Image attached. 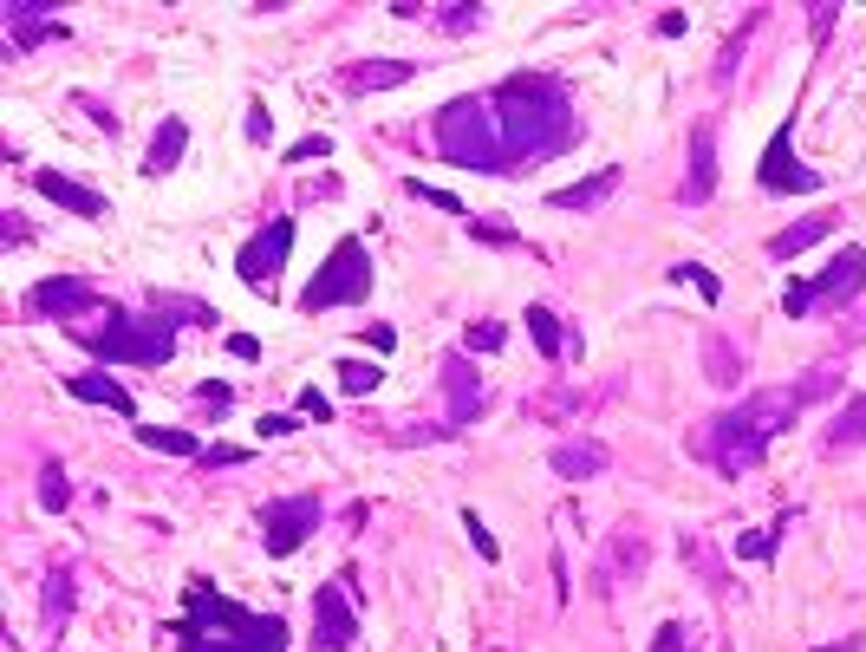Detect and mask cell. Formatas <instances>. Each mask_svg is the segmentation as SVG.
Wrapping results in <instances>:
<instances>
[{"label": "cell", "mask_w": 866, "mask_h": 652, "mask_svg": "<svg viewBox=\"0 0 866 652\" xmlns=\"http://www.w3.org/2000/svg\"><path fill=\"white\" fill-rule=\"evenodd\" d=\"M567 144H580V111L554 72H515L495 92H470L436 111V157L482 177L534 170Z\"/></svg>", "instance_id": "obj_1"}, {"label": "cell", "mask_w": 866, "mask_h": 652, "mask_svg": "<svg viewBox=\"0 0 866 652\" xmlns=\"http://www.w3.org/2000/svg\"><path fill=\"white\" fill-rule=\"evenodd\" d=\"M795 411H802V399H795V385L788 392H749V399H736L729 411H717L711 424H704V463L717 470V477H749L763 457H769V444L795 424Z\"/></svg>", "instance_id": "obj_2"}, {"label": "cell", "mask_w": 866, "mask_h": 652, "mask_svg": "<svg viewBox=\"0 0 866 652\" xmlns=\"http://www.w3.org/2000/svg\"><path fill=\"white\" fill-rule=\"evenodd\" d=\"M183 652H288V620L281 613H248L241 601L215 594L209 581H190L183 620L170 626Z\"/></svg>", "instance_id": "obj_3"}, {"label": "cell", "mask_w": 866, "mask_h": 652, "mask_svg": "<svg viewBox=\"0 0 866 652\" xmlns=\"http://www.w3.org/2000/svg\"><path fill=\"white\" fill-rule=\"evenodd\" d=\"M79 347L92 352L98 365H170L177 352V320L170 313H124V307H104V327L79 333Z\"/></svg>", "instance_id": "obj_4"}, {"label": "cell", "mask_w": 866, "mask_h": 652, "mask_svg": "<svg viewBox=\"0 0 866 652\" xmlns=\"http://www.w3.org/2000/svg\"><path fill=\"white\" fill-rule=\"evenodd\" d=\"M866 288V249H840L827 268H820L815 281H788V294H782V313L788 320H815V313H840V307H854Z\"/></svg>", "instance_id": "obj_5"}, {"label": "cell", "mask_w": 866, "mask_h": 652, "mask_svg": "<svg viewBox=\"0 0 866 652\" xmlns=\"http://www.w3.org/2000/svg\"><path fill=\"white\" fill-rule=\"evenodd\" d=\"M365 294H372V254H365L359 235H339V249L313 268L300 307H306V313H326V307H359Z\"/></svg>", "instance_id": "obj_6"}, {"label": "cell", "mask_w": 866, "mask_h": 652, "mask_svg": "<svg viewBox=\"0 0 866 652\" xmlns=\"http://www.w3.org/2000/svg\"><path fill=\"white\" fill-rule=\"evenodd\" d=\"M756 183L769 190V197H808V190H820V170H808L802 157H795V111L775 124V138H769V151H763V163H756Z\"/></svg>", "instance_id": "obj_7"}, {"label": "cell", "mask_w": 866, "mask_h": 652, "mask_svg": "<svg viewBox=\"0 0 866 652\" xmlns=\"http://www.w3.org/2000/svg\"><path fill=\"white\" fill-rule=\"evenodd\" d=\"M320 496H274L261 502V535H268V554L274 561H288V554H300V542L320 529Z\"/></svg>", "instance_id": "obj_8"}, {"label": "cell", "mask_w": 866, "mask_h": 652, "mask_svg": "<svg viewBox=\"0 0 866 652\" xmlns=\"http://www.w3.org/2000/svg\"><path fill=\"white\" fill-rule=\"evenodd\" d=\"M288 254H293V215H274L261 235H248L235 254V274L248 281V288H261V281H274L281 268H288Z\"/></svg>", "instance_id": "obj_9"}, {"label": "cell", "mask_w": 866, "mask_h": 652, "mask_svg": "<svg viewBox=\"0 0 866 652\" xmlns=\"http://www.w3.org/2000/svg\"><path fill=\"white\" fill-rule=\"evenodd\" d=\"M359 640V606L345 601V588L326 581L313 588V652H345Z\"/></svg>", "instance_id": "obj_10"}, {"label": "cell", "mask_w": 866, "mask_h": 652, "mask_svg": "<svg viewBox=\"0 0 866 652\" xmlns=\"http://www.w3.org/2000/svg\"><path fill=\"white\" fill-rule=\"evenodd\" d=\"M482 404H489V392H482V379H476V365H470V352H450V359H443V424H450V431L476 424Z\"/></svg>", "instance_id": "obj_11"}, {"label": "cell", "mask_w": 866, "mask_h": 652, "mask_svg": "<svg viewBox=\"0 0 866 652\" xmlns=\"http://www.w3.org/2000/svg\"><path fill=\"white\" fill-rule=\"evenodd\" d=\"M98 307H104V294L79 274H52L27 294V313H40V320H79V313H98Z\"/></svg>", "instance_id": "obj_12"}, {"label": "cell", "mask_w": 866, "mask_h": 652, "mask_svg": "<svg viewBox=\"0 0 866 652\" xmlns=\"http://www.w3.org/2000/svg\"><path fill=\"white\" fill-rule=\"evenodd\" d=\"M711 197H717V124L697 118V124H691V170H684L677 202H684V209H704Z\"/></svg>", "instance_id": "obj_13"}, {"label": "cell", "mask_w": 866, "mask_h": 652, "mask_svg": "<svg viewBox=\"0 0 866 652\" xmlns=\"http://www.w3.org/2000/svg\"><path fill=\"white\" fill-rule=\"evenodd\" d=\"M33 190H40L47 202H59V209H72V215H85V222L111 215V202L98 197V190H85L79 177H59V170H40V177H33Z\"/></svg>", "instance_id": "obj_14"}, {"label": "cell", "mask_w": 866, "mask_h": 652, "mask_svg": "<svg viewBox=\"0 0 866 652\" xmlns=\"http://www.w3.org/2000/svg\"><path fill=\"white\" fill-rule=\"evenodd\" d=\"M404 79H417L411 59H352V66L339 72L345 92H391V86H404Z\"/></svg>", "instance_id": "obj_15"}, {"label": "cell", "mask_w": 866, "mask_h": 652, "mask_svg": "<svg viewBox=\"0 0 866 652\" xmlns=\"http://www.w3.org/2000/svg\"><path fill=\"white\" fill-rule=\"evenodd\" d=\"M0 20L13 27V47H20V52L47 47V40H66V27L52 20L47 7H27V0H7V7H0Z\"/></svg>", "instance_id": "obj_16"}, {"label": "cell", "mask_w": 866, "mask_h": 652, "mask_svg": "<svg viewBox=\"0 0 866 652\" xmlns=\"http://www.w3.org/2000/svg\"><path fill=\"white\" fill-rule=\"evenodd\" d=\"M834 229H840V209H815V215L788 222L782 235H769V254H775V261H795V254H808L820 235H834Z\"/></svg>", "instance_id": "obj_17"}, {"label": "cell", "mask_w": 866, "mask_h": 652, "mask_svg": "<svg viewBox=\"0 0 866 652\" xmlns=\"http://www.w3.org/2000/svg\"><path fill=\"white\" fill-rule=\"evenodd\" d=\"M547 463H554V477L586 483V477H606L613 451H606V444H593V438H580V444H554V451H547Z\"/></svg>", "instance_id": "obj_18"}, {"label": "cell", "mask_w": 866, "mask_h": 652, "mask_svg": "<svg viewBox=\"0 0 866 652\" xmlns=\"http://www.w3.org/2000/svg\"><path fill=\"white\" fill-rule=\"evenodd\" d=\"M183 151H190V124H183V118H163L157 138H150V151H144V177H150V183L170 177V170L183 163Z\"/></svg>", "instance_id": "obj_19"}, {"label": "cell", "mask_w": 866, "mask_h": 652, "mask_svg": "<svg viewBox=\"0 0 866 652\" xmlns=\"http://www.w3.org/2000/svg\"><path fill=\"white\" fill-rule=\"evenodd\" d=\"M66 392H72V399H85V404H111L118 418H138V399H131V392H124L104 365H98V372H79V379H66Z\"/></svg>", "instance_id": "obj_20"}, {"label": "cell", "mask_w": 866, "mask_h": 652, "mask_svg": "<svg viewBox=\"0 0 866 652\" xmlns=\"http://www.w3.org/2000/svg\"><path fill=\"white\" fill-rule=\"evenodd\" d=\"M860 444H866V399H847V404H840V418L827 424L820 451H827V457H847V451H860Z\"/></svg>", "instance_id": "obj_21"}, {"label": "cell", "mask_w": 866, "mask_h": 652, "mask_svg": "<svg viewBox=\"0 0 866 652\" xmlns=\"http://www.w3.org/2000/svg\"><path fill=\"white\" fill-rule=\"evenodd\" d=\"M620 568H626V574H638V568H645V549H638V535H626V529L606 542V561H600V581H593V588H600V594H613V588H620Z\"/></svg>", "instance_id": "obj_22"}, {"label": "cell", "mask_w": 866, "mask_h": 652, "mask_svg": "<svg viewBox=\"0 0 866 652\" xmlns=\"http://www.w3.org/2000/svg\"><path fill=\"white\" fill-rule=\"evenodd\" d=\"M613 190H620V170L606 163V170H593V177H586V183H574V190H554L547 202H554V209H600Z\"/></svg>", "instance_id": "obj_23"}, {"label": "cell", "mask_w": 866, "mask_h": 652, "mask_svg": "<svg viewBox=\"0 0 866 652\" xmlns=\"http://www.w3.org/2000/svg\"><path fill=\"white\" fill-rule=\"evenodd\" d=\"M72 594H79V574H72V568H52V574H47V606H40L47 633H66V620H72Z\"/></svg>", "instance_id": "obj_24"}, {"label": "cell", "mask_w": 866, "mask_h": 652, "mask_svg": "<svg viewBox=\"0 0 866 652\" xmlns=\"http://www.w3.org/2000/svg\"><path fill=\"white\" fill-rule=\"evenodd\" d=\"M704 365H711V385H736L743 379V352L729 347V333L704 340Z\"/></svg>", "instance_id": "obj_25"}, {"label": "cell", "mask_w": 866, "mask_h": 652, "mask_svg": "<svg viewBox=\"0 0 866 652\" xmlns=\"http://www.w3.org/2000/svg\"><path fill=\"white\" fill-rule=\"evenodd\" d=\"M528 333H534V347L547 352V359H561V352H567V327L554 320V307H528Z\"/></svg>", "instance_id": "obj_26"}, {"label": "cell", "mask_w": 866, "mask_h": 652, "mask_svg": "<svg viewBox=\"0 0 866 652\" xmlns=\"http://www.w3.org/2000/svg\"><path fill=\"white\" fill-rule=\"evenodd\" d=\"M138 444H144V451H157V457H195V451H202L190 431H157V424H144V431H138Z\"/></svg>", "instance_id": "obj_27"}, {"label": "cell", "mask_w": 866, "mask_h": 652, "mask_svg": "<svg viewBox=\"0 0 866 652\" xmlns=\"http://www.w3.org/2000/svg\"><path fill=\"white\" fill-rule=\"evenodd\" d=\"M339 385L365 399V392H379V385H385V372H379V365H365V359H339Z\"/></svg>", "instance_id": "obj_28"}, {"label": "cell", "mask_w": 866, "mask_h": 652, "mask_svg": "<svg viewBox=\"0 0 866 652\" xmlns=\"http://www.w3.org/2000/svg\"><path fill=\"white\" fill-rule=\"evenodd\" d=\"M672 281H684V288H697L704 301H723V281H717V274H711V268H704V261H677V268H672Z\"/></svg>", "instance_id": "obj_29"}, {"label": "cell", "mask_w": 866, "mask_h": 652, "mask_svg": "<svg viewBox=\"0 0 866 652\" xmlns=\"http://www.w3.org/2000/svg\"><path fill=\"white\" fill-rule=\"evenodd\" d=\"M840 392V365H820V372H808L802 385H795V399L802 404H815V399H834Z\"/></svg>", "instance_id": "obj_30"}, {"label": "cell", "mask_w": 866, "mask_h": 652, "mask_svg": "<svg viewBox=\"0 0 866 652\" xmlns=\"http://www.w3.org/2000/svg\"><path fill=\"white\" fill-rule=\"evenodd\" d=\"M756 20H763V13H749V27H743V33H736L729 47H723V59H717V86H723V92H729V79H736V66H743V47H749V33H756Z\"/></svg>", "instance_id": "obj_31"}, {"label": "cell", "mask_w": 866, "mask_h": 652, "mask_svg": "<svg viewBox=\"0 0 866 652\" xmlns=\"http://www.w3.org/2000/svg\"><path fill=\"white\" fill-rule=\"evenodd\" d=\"M495 347H508V327H502V320H476V327L463 333V352H495Z\"/></svg>", "instance_id": "obj_32"}, {"label": "cell", "mask_w": 866, "mask_h": 652, "mask_svg": "<svg viewBox=\"0 0 866 652\" xmlns=\"http://www.w3.org/2000/svg\"><path fill=\"white\" fill-rule=\"evenodd\" d=\"M775 542H782V522H775V529H749V535H736V554H743V561H769Z\"/></svg>", "instance_id": "obj_33"}, {"label": "cell", "mask_w": 866, "mask_h": 652, "mask_svg": "<svg viewBox=\"0 0 866 652\" xmlns=\"http://www.w3.org/2000/svg\"><path fill=\"white\" fill-rule=\"evenodd\" d=\"M66 502H72V490H66V470H59V463H47V470H40V509H52V515H59Z\"/></svg>", "instance_id": "obj_34"}, {"label": "cell", "mask_w": 866, "mask_h": 652, "mask_svg": "<svg viewBox=\"0 0 866 652\" xmlns=\"http://www.w3.org/2000/svg\"><path fill=\"white\" fill-rule=\"evenodd\" d=\"M436 20H443V33H470V27H482V7L470 0V7H436Z\"/></svg>", "instance_id": "obj_35"}, {"label": "cell", "mask_w": 866, "mask_h": 652, "mask_svg": "<svg viewBox=\"0 0 866 652\" xmlns=\"http://www.w3.org/2000/svg\"><path fill=\"white\" fill-rule=\"evenodd\" d=\"M463 529H470V542H476L482 561H502V549H495V535H489V522H482L476 509H463Z\"/></svg>", "instance_id": "obj_36"}, {"label": "cell", "mask_w": 866, "mask_h": 652, "mask_svg": "<svg viewBox=\"0 0 866 652\" xmlns=\"http://www.w3.org/2000/svg\"><path fill=\"white\" fill-rule=\"evenodd\" d=\"M229 385H222V379H209V385H195V411H209V418H222V411H229Z\"/></svg>", "instance_id": "obj_37"}, {"label": "cell", "mask_w": 866, "mask_h": 652, "mask_svg": "<svg viewBox=\"0 0 866 652\" xmlns=\"http://www.w3.org/2000/svg\"><path fill=\"white\" fill-rule=\"evenodd\" d=\"M404 190H411V197H424L431 209H450V215H463V202L450 197V190H436V183H404ZM463 222H470V215H463Z\"/></svg>", "instance_id": "obj_38"}, {"label": "cell", "mask_w": 866, "mask_h": 652, "mask_svg": "<svg viewBox=\"0 0 866 652\" xmlns=\"http://www.w3.org/2000/svg\"><path fill=\"white\" fill-rule=\"evenodd\" d=\"M684 646H691V626H684V620H665L658 640H652V652H684Z\"/></svg>", "instance_id": "obj_39"}, {"label": "cell", "mask_w": 866, "mask_h": 652, "mask_svg": "<svg viewBox=\"0 0 866 652\" xmlns=\"http://www.w3.org/2000/svg\"><path fill=\"white\" fill-rule=\"evenodd\" d=\"M470 235H476V242H489V249H502V242H515V235H508L502 222H476V215H470Z\"/></svg>", "instance_id": "obj_40"}, {"label": "cell", "mask_w": 866, "mask_h": 652, "mask_svg": "<svg viewBox=\"0 0 866 652\" xmlns=\"http://www.w3.org/2000/svg\"><path fill=\"white\" fill-rule=\"evenodd\" d=\"M0 229H7V249H20V242H33V235H27V215H20V209H7V215H0Z\"/></svg>", "instance_id": "obj_41"}, {"label": "cell", "mask_w": 866, "mask_h": 652, "mask_svg": "<svg viewBox=\"0 0 866 652\" xmlns=\"http://www.w3.org/2000/svg\"><path fill=\"white\" fill-rule=\"evenodd\" d=\"M300 418H313V424H326V418H333V404L320 399V392H300Z\"/></svg>", "instance_id": "obj_42"}, {"label": "cell", "mask_w": 866, "mask_h": 652, "mask_svg": "<svg viewBox=\"0 0 866 652\" xmlns=\"http://www.w3.org/2000/svg\"><path fill=\"white\" fill-rule=\"evenodd\" d=\"M326 151H333L326 138H300V144H293V151H288V163H306V157H326Z\"/></svg>", "instance_id": "obj_43"}, {"label": "cell", "mask_w": 866, "mask_h": 652, "mask_svg": "<svg viewBox=\"0 0 866 652\" xmlns=\"http://www.w3.org/2000/svg\"><path fill=\"white\" fill-rule=\"evenodd\" d=\"M684 27H691V13H684V7H672V13H658V33H665V40H677Z\"/></svg>", "instance_id": "obj_44"}, {"label": "cell", "mask_w": 866, "mask_h": 652, "mask_svg": "<svg viewBox=\"0 0 866 652\" xmlns=\"http://www.w3.org/2000/svg\"><path fill=\"white\" fill-rule=\"evenodd\" d=\"M229 352H235V359H261V340H254V333H229Z\"/></svg>", "instance_id": "obj_45"}, {"label": "cell", "mask_w": 866, "mask_h": 652, "mask_svg": "<svg viewBox=\"0 0 866 652\" xmlns=\"http://www.w3.org/2000/svg\"><path fill=\"white\" fill-rule=\"evenodd\" d=\"M268 131H274V124H268V111L254 104V111H248V138H254V144H268Z\"/></svg>", "instance_id": "obj_46"}, {"label": "cell", "mask_w": 866, "mask_h": 652, "mask_svg": "<svg viewBox=\"0 0 866 652\" xmlns=\"http://www.w3.org/2000/svg\"><path fill=\"white\" fill-rule=\"evenodd\" d=\"M248 457H254L248 444H222V451H209V463H248Z\"/></svg>", "instance_id": "obj_47"}, {"label": "cell", "mask_w": 866, "mask_h": 652, "mask_svg": "<svg viewBox=\"0 0 866 652\" xmlns=\"http://www.w3.org/2000/svg\"><path fill=\"white\" fill-rule=\"evenodd\" d=\"M300 418H261V438H288Z\"/></svg>", "instance_id": "obj_48"}, {"label": "cell", "mask_w": 866, "mask_h": 652, "mask_svg": "<svg viewBox=\"0 0 866 652\" xmlns=\"http://www.w3.org/2000/svg\"><path fill=\"white\" fill-rule=\"evenodd\" d=\"M365 340H372V352H391V347H397V333H391V327H372Z\"/></svg>", "instance_id": "obj_49"}, {"label": "cell", "mask_w": 866, "mask_h": 652, "mask_svg": "<svg viewBox=\"0 0 866 652\" xmlns=\"http://www.w3.org/2000/svg\"><path fill=\"white\" fill-rule=\"evenodd\" d=\"M820 652H866V640H860V633H847V640H834V646H820Z\"/></svg>", "instance_id": "obj_50"}]
</instances>
